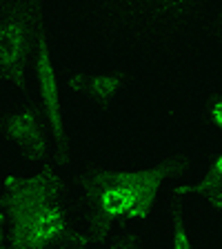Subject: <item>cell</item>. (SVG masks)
<instances>
[{
	"label": "cell",
	"mask_w": 222,
	"mask_h": 249,
	"mask_svg": "<svg viewBox=\"0 0 222 249\" xmlns=\"http://www.w3.org/2000/svg\"><path fill=\"white\" fill-rule=\"evenodd\" d=\"M189 169V158L171 154L147 169H89L78 176L87 202V223L80 227L83 249H96L109 238L116 223L151 216L158 192L167 180H178Z\"/></svg>",
	"instance_id": "obj_1"
},
{
	"label": "cell",
	"mask_w": 222,
	"mask_h": 249,
	"mask_svg": "<svg viewBox=\"0 0 222 249\" xmlns=\"http://www.w3.org/2000/svg\"><path fill=\"white\" fill-rule=\"evenodd\" d=\"M60 165L40 167L36 174L2 178L0 207L7 225V249H83L80 227L69 223Z\"/></svg>",
	"instance_id": "obj_2"
},
{
	"label": "cell",
	"mask_w": 222,
	"mask_h": 249,
	"mask_svg": "<svg viewBox=\"0 0 222 249\" xmlns=\"http://www.w3.org/2000/svg\"><path fill=\"white\" fill-rule=\"evenodd\" d=\"M42 20L40 0H0V83L27 89Z\"/></svg>",
	"instance_id": "obj_3"
},
{
	"label": "cell",
	"mask_w": 222,
	"mask_h": 249,
	"mask_svg": "<svg viewBox=\"0 0 222 249\" xmlns=\"http://www.w3.org/2000/svg\"><path fill=\"white\" fill-rule=\"evenodd\" d=\"M38 87V98H40V111L47 120L49 134L53 142V154H56L58 165H65L69 160V134L62 118V100H60V83H58L56 60L51 52V40H49V31L42 25L36 42V53H34V67Z\"/></svg>",
	"instance_id": "obj_4"
},
{
	"label": "cell",
	"mask_w": 222,
	"mask_h": 249,
	"mask_svg": "<svg viewBox=\"0 0 222 249\" xmlns=\"http://www.w3.org/2000/svg\"><path fill=\"white\" fill-rule=\"evenodd\" d=\"M0 136L14 142L22 154H27L40 167L58 162L47 120L36 105H25L5 111L0 116Z\"/></svg>",
	"instance_id": "obj_5"
},
{
	"label": "cell",
	"mask_w": 222,
	"mask_h": 249,
	"mask_svg": "<svg viewBox=\"0 0 222 249\" xmlns=\"http://www.w3.org/2000/svg\"><path fill=\"white\" fill-rule=\"evenodd\" d=\"M129 73L124 69H102V71H73L65 80V89L76 96L107 105L122 91Z\"/></svg>",
	"instance_id": "obj_6"
},
{
	"label": "cell",
	"mask_w": 222,
	"mask_h": 249,
	"mask_svg": "<svg viewBox=\"0 0 222 249\" xmlns=\"http://www.w3.org/2000/svg\"><path fill=\"white\" fill-rule=\"evenodd\" d=\"M205 196L216 212H222V151L216 156L209 165V169L198 178L196 182L187 185V182H178L173 187V196L185 200L187 196Z\"/></svg>",
	"instance_id": "obj_7"
},
{
	"label": "cell",
	"mask_w": 222,
	"mask_h": 249,
	"mask_svg": "<svg viewBox=\"0 0 222 249\" xmlns=\"http://www.w3.org/2000/svg\"><path fill=\"white\" fill-rule=\"evenodd\" d=\"M171 249H196L191 238V231L187 227L182 200L173 196L171 202Z\"/></svg>",
	"instance_id": "obj_8"
},
{
	"label": "cell",
	"mask_w": 222,
	"mask_h": 249,
	"mask_svg": "<svg viewBox=\"0 0 222 249\" xmlns=\"http://www.w3.org/2000/svg\"><path fill=\"white\" fill-rule=\"evenodd\" d=\"M207 114L222 136V93H216V96L207 103Z\"/></svg>",
	"instance_id": "obj_9"
},
{
	"label": "cell",
	"mask_w": 222,
	"mask_h": 249,
	"mask_svg": "<svg viewBox=\"0 0 222 249\" xmlns=\"http://www.w3.org/2000/svg\"><path fill=\"white\" fill-rule=\"evenodd\" d=\"M109 249H145V247L140 245V240L136 236H122V238L109 245Z\"/></svg>",
	"instance_id": "obj_10"
},
{
	"label": "cell",
	"mask_w": 222,
	"mask_h": 249,
	"mask_svg": "<svg viewBox=\"0 0 222 249\" xmlns=\"http://www.w3.org/2000/svg\"><path fill=\"white\" fill-rule=\"evenodd\" d=\"M0 249H7V225H5L2 207H0Z\"/></svg>",
	"instance_id": "obj_11"
},
{
	"label": "cell",
	"mask_w": 222,
	"mask_h": 249,
	"mask_svg": "<svg viewBox=\"0 0 222 249\" xmlns=\"http://www.w3.org/2000/svg\"><path fill=\"white\" fill-rule=\"evenodd\" d=\"M216 31H218V36H220L222 40V7L218 9V20H216Z\"/></svg>",
	"instance_id": "obj_12"
}]
</instances>
